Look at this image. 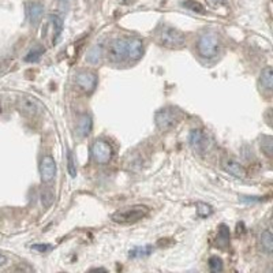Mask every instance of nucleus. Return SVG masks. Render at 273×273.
Returning a JSON list of instances; mask_svg holds the SVG:
<instances>
[{
    "instance_id": "obj_29",
    "label": "nucleus",
    "mask_w": 273,
    "mask_h": 273,
    "mask_svg": "<svg viewBox=\"0 0 273 273\" xmlns=\"http://www.w3.org/2000/svg\"><path fill=\"white\" fill-rule=\"evenodd\" d=\"M51 248V244H33L32 246V250L35 251H39V253H45Z\"/></svg>"
},
{
    "instance_id": "obj_15",
    "label": "nucleus",
    "mask_w": 273,
    "mask_h": 273,
    "mask_svg": "<svg viewBox=\"0 0 273 273\" xmlns=\"http://www.w3.org/2000/svg\"><path fill=\"white\" fill-rule=\"evenodd\" d=\"M259 246L266 254H270L273 251V235L269 229H265L259 235Z\"/></svg>"
},
{
    "instance_id": "obj_30",
    "label": "nucleus",
    "mask_w": 273,
    "mask_h": 273,
    "mask_svg": "<svg viewBox=\"0 0 273 273\" xmlns=\"http://www.w3.org/2000/svg\"><path fill=\"white\" fill-rule=\"evenodd\" d=\"M7 263V257H6L5 254L0 253V268L3 266V265H6Z\"/></svg>"
},
{
    "instance_id": "obj_22",
    "label": "nucleus",
    "mask_w": 273,
    "mask_h": 273,
    "mask_svg": "<svg viewBox=\"0 0 273 273\" xmlns=\"http://www.w3.org/2000/svg\"><path fill=\"white\" fill-rule=\"evenodd\" d=\"M43 55H44V48L43 47H35L33 50H30L28 52V55L25 56V60L29 62V63H36V62L40 60Z\"/></svg>"
},
{
    "instance_id": "obj_31",
    "label": "nucleus",
    "mask_w": 273,
    "mask_h": 273,
    "mask_svg": "<svg viewBox=\"0 0 273 273\" xmlns=\"http://www.w3.org/2000/svg\"><path fill=\"white\" fill-rule=\"evenodd\" d=\"M119 2H122V3H124V5H129V3H131L133 0H119Z\"/></svg>"
},
{
    "instance_id": "obj_2",
    "label": "nucleus",
    "mask_w": 273,
    "mask_h": 273,
    "mask_svg": "<svg viewBox=\"0 0 273 273\" xmlns=\"http://www.w3.org/2000/svg\"><path fill=\"white\" fill-rule=\"evenodd\" d=\"M197 51L198 55L204 59H213L218 55L220 51V40L218 37L212 32H206L204 35L199 36L197 41Z\"/></svg>"
},
{
    "instance_id": "obj_16",
    "label": "nucleus",
    "mask_w": 273,
    "mask_h": 273,
    "mask_svg": "<svg viewBox=\"0 0 273 273\" xmlns=\"http://www.w3.org/2000/svg\"><path fill=\"white\" fill-rule=\"evenodd\" d=\"M259 82H261V85H262L266 90L273 89V70L270 66H266V67L262 70L261 77H259Z\"/></svg>"
},
{
    "instance_id": "obj_28",
    "label": "nucleus",
    "mask_w": 273,
    "mask_h": 273,
    "mask_svg": "<svg viewBox=\"0 0 273 273\" xmlns=\"http://www.w3.org/2000/svg\"><path fill=\"white\" fill-rule=\"evenodd\" d=\"M209 268L212 272H221L223 270V261L218 257H210L209 259Z\"/></svg>"
},
{
    "instance_id": "obj_3",
    "label": "nucleus",
    "mask_w": 273,
    "mask_h": 273,
    "mask_svg": "<svg viewBox=\"0 0 273 273\" xmlns=\"http://www.w3.org/2000/svg\"><path fill=\"white\" fill-rule=\"evenodd\" d=\"M179 120H180V112L174 107H165V108L159 109L154 115V123L161 131H169L171 129H174Z\"/></svg>"
},
{
    "instance_id": "obj_14",
    "label": "nucleus",
    "mask_w": 273,
    "mask_h": 273,
    "mask_svg": "<svg viewBox=\"0 0 273 273\" xmlns=\"http://www.w3.org/2000/svg\"><path fill=\"white\" fill-rule=\"evenodd\" d=\"M92 129H93L92 116L88 114L81 115L80 119H78V131H80L81 137H88L92 133Z\"/></svg>"
},
{
    "instance_id": "obj_9",
    "label": "nucleus",
    "mask_w": 273,
    "mask_h": 273,
    "mask_svg": "<svg viewBox=\"0 0 273 273\" xmlns=\"http://www.w3.org/2000/svg\"><path fill=\"white\" fill-rule=\"evenodd\" d=\"M75 82L86 93H92L97 86V75L92 71H81L75 75Z\"/></svg>"
},
{
    "instance_id": "obj_5",
    "label": "nucleus",
    "mask_w": 273,
    "mask_h": 273,
    "mask_svg": "<svg viewBox=\"0 0 273 273\" xmlns=\"http://www.w3.org/2000/svg\"><path fill=\"white\" fill-rule=\"evenodd\" d=\"M160 43L167 48H182L186 43V37L182 32L172 26H164L160 33Z\"/></svg>"
},
{
    "instance_id": "obj_20",
    "label": "nucleus",
    "mask_w": 273,
    "mask_h": 273,
    "mask_svg": "<svg viewBox=\"0 0 273 273\" xmlns=\"http://www.w3.org/2000/svg\"><path fill=\"white\" fill-rule=\"evenodd\" d=\"M153 251L152 246H139V247H134L133 250H130L129 257L130 258H141V257H146Z\"/></svg>"
},
{
    "instance_id": "obj_19",
    "label": "nucleus",
    "mask_w": 273,
    "mask_h": 273,
    "mask_svg": "<svg viewBox=\"0 0 273 273\" xmlns=\"http://www.w3.org/2000/svg\"><path fill=\"white\" fill-rule=\"evenodd\" d=\"M101 58H103V47L101 45H95L88 52L86 60L89 62L90 65H97L100 60H101Z\"/></svg>"
},
{
    "instance_id": "obj_23",
    "label": "nucleus",
    "mask_w": 273,
    "mask_h": 273,
    "mask_svg": "<svg viewBox=\"0 0 273 273\" xmlns=\"http://www.w3.org/2000/svg\"><path fill=\"white\" fill-rule=\"evenodd\" d=\"M261 149L268 157H272L273 154V138L270 135H263L261 138Z\"/></svg>"
},
{
    "instance_id": "obj_8",
    "label": "nucleus",
    "mask_w": 273,
    "mask_h": 273,
    "mask_svg": "<svg viewBox=\"0 0 273 273\" xmlns=\"http://www.w3.org/2000/svg\"><path fill=\"white\" fill-rule=\"evenodd\" d=\"M108 56L112 62H123L127 58V41L123 39H116L111 44L108 48Z\"/></svg>"
},
{
    "instance_id": "obj_27",
    "label": "nucleus",
    "mask_w": 273,
    "mask_h": 273,
    "mask_svg": "<svg viewBox=\"0 0 273 273\" xmlns=\"http://www.w3.org/2000/svg\"><path fill=\"white\" fill-rule=\"evenodd\" d=\"M67 168H69V174L71 178L77 176V164H75V159L73 152H69L67 154Z\"/></svg>"
},
{
    "instance_id": "obj_17",
    "label": "nucleus",
    "mask_w": 273,
    "mask_h": 273,
    "mask_svg": "<svg viewBox=\"0 0 273 273\" xmlns=\"http://www.w3.org/2000/svg\"><path fill=\"white\" fill-rule=\"evenodd\" d=\"M229 244V228L225 224L218 227L217 233V246L220 248H225Z\"/></svg>"
},
{
    "instance_id": "obj_7",
    "label": "nucleus",
    "mask_w": 273,
    "mask_h": 273,
    "mask_svg": "<svg viewBox=\"0 0 273 273\" xmlns=\"http://www.w3.org/2000/svg\"><path fill=\"white\" fill-rule=\"evenodd\" d=\"M56 171H58V167H56L54 157L50 156V154L44 156L40 161L41 180L44 183H51L55 179V176H56Z\"/></svg>"
},
{
    "instance_id": "obj_10",
    "label": "nucleus",
    "mask_w": 273,
    "mask_h": 273,
    "mask_svg": "<svg viewBox=\"0 0 273 273\" xmlns=\"http://www.w3.org/2000/svg\"><path fill=\"white\" fill-rule=\"evenodd\" d=\"M221 168H223L227 174L232 175L235 178L242 179L247 175L246 168H244L243 165L239 163L238 160L232 159V157H228V156H225V157L221 159Z\"/></svg>"
},
{
    "instance_id": "obj_11",
    "label": "nucleus",
    "mask_w": 273,
    "mask_h": 273,
    "mask_svg": "<svg viewBox=\"0 0 273 273\" xmlns=\"http://www.w3.org/2000/svg\"><path fill=\"white\" fill-rule=\"evenodd\" d=\"M17 107L26 116H35L37 114V111H39L37 101L30 96H21L18 101H17Z\"/></svg>"
},
{
    "instance_id": "obj_13",
    "label": "nucleus",
    "mask_w": 273,
    "mask_h": 273,
    "mask_svg": "<svg viewBox=\"0 0 273 273\" xmlns=\"http://www.w3.org/2000/svg\"><path fill=\"white\" fill-rule=\"evenodd\" d=\"M26 11H28V17L32 25H37L44 15V6L39 3V2H30L26 6Z\"/></svg>"
},
{
    "instance_id": "obj_1",
    "label": "nucleus",
    "mask_w": 273,
    "mask_h": 273,
    "mask_svg": "<svg viewBox=\"0 0 273 273\" xmlns=\"http://www.w3.org/2000/svg\"><path fill=\"white\" fill-rule=\"evenodd\" d=\"M150 209L145 205H133L116 210L112 214V221L118 224H133L149 214Z\"/></svg>"
},
{
    "instance_id": "obj_24",
    "label": "nucleus",
    "mask_w": 273,
    "mask_h": 273,
    "mask_svg": "<svg viewBox=\"0 0 273 273\" xmlns=\"http://www.w3.org/2000/svg\"><path fill=\"white\" fill-rule=\"evenodd\" d=\"M184 9H187V10L193 11V13H197V14H205V9L204 6L198 3V2H195V0H186L182 3Z\"/></svg>"
},
{
    "instance_id": "obj_18",
    "label": "nucleus",
    "mask_w": 273,
    "mask_h": 273,
    "mask_svg": "<svg viewBox=\"0 0 273 273\" xmlns=\"http://www.w3.org/2000/svg\"><path fill=\"white\" fill-rule=\"evenodd\" d=\"M50 21L54 26V44H56L62 36V32H63V20L59 15H50Z\"/></svg>"
},
{
    "instance_id": "obj_4",
    "label": "nucleus",
    "mask_w": 273,
    "mask_h": 273,
    "mask_svg": "<svg viewBox=\"0 0 273 273\" xmlns=\"http://www.w3.org/2000/svg\"><path fill=\"white\" fill-rule=\"evenodd\" d=\"M189 144L195 153L199 156H205L212 148V139L204 130L194 129L189 135Z\"/></svg>"
},
{
    "instance_id": "obj_6",
    "label": "nucleus",
    "mask_w": 273,
    "mask_h": 273,
    "mask_svg": "<svg viewBox=\"0 0 273 273\" xmlns=\"http://www.w3.org/2000/svg\"><path fill=\"white\" fill-rule=\"evenodd\" d=\"M90 154H92V159L97 164H107L114 156V149L108 142H105L103 139H97L90 148Z\"/></svg>"
},
{
    "instance_id": "obj_26",
    "label": "nucleus",
    "mask_w": 273,
    "mask_h": 273,
    "mask_svg": "<svg viewBox=\"0 0 273 273\" xmlns=\"http://www.w3.org/2000/svg\"><path fill=\"white\" fill-rule=\"evenodd\" d=\"M41 204L44 208H50L54 204V193L48 189H44L41 191Z\"/></svg>"
},
{
    "instance_id": "obj_21",
    "label": "nucleus",
    "mask_w": 273,
    "mask_h": 273,
    "mask_svg": "<svg viewBox=\"0 0 273 273\" xmlns=\"http://www.w3.org/2000/svg\"><path fill=\"white\" fill-rule=\"evenodd\" d=\"M206 5L209 6V9H212L216 13L224 10V13L227 14V11L229 10L228 2L227 0H206Z\"/></svg>"
},
{
    "instance_id": "obj_25",
    "label": "nucleus",
    "mask_w": 273,
    "mask_h": 273,
    "mask_svg": "<svg viewBox=\"0 0 273 273\" xmlns=\"http://www.w3.org/2000/svg\"><path fill=\"white\" fill-rule=\"evenodd\" d=\"M212 213H213V208L209 204H206V202L197 204V216L199 218H208Z\"/></svg>"
},
{
    "instance_id": "obj_12",
    "label": "nucleus",
    "mask_w": 273,
    "mask_h": 273,
    "mask_svg": "<svg viewBox=\"0 0 273 273\" xmlns=\"http://www.w3.org/2000/svg\"><path fill=\"white\" fill-rule=\"evenodd\" d=\"M144 54V45H142V41L137 39V37H133L127 40V58L133 62H137V60L141 59V56Z\"/></svg>"
}]
</instances>
